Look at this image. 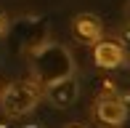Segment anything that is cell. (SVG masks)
Here are the masks:
<instances>
[{
  "instance_id": "2",
  "label": "cell",
  "mask_w": 130,
  "mask_h": 128,
  "mask_svg": "<svg viewBox=\"0 0 130 128\" xmlns=\"http://www.w3.org/2000/svg\"><path fill=\"white\" fill-rule=\"evenodd\" d=\"M32 67H35L32 78L43 85V91H45V85L56 83L67 75H74V61L61 45H43L40 51H35Z\"/></svg>"
},
{
  "instance_id": "9",
  "label": "cell",
  "mask_w": 130,
  "mask_h": 128,
  "mask_svg": "<svg viewBox=\"0 0 130 128\" xmlns=\"http://www.w3.org/2000/svg\"><path fill=\"white\" fill-rule=\"evenodd\" d=\"M127 19H130V5H127Z\"/></svg>"
},
{
  "instance_id": "1",
  "label": "cell",
  "mask_w": 130,
  "mask_h": 128,
  "mask_svg": "<svg viewBox=\"0 0 130 128\" xmlns=\"http://www.w3.org/2000/svg\"><path fill=\"white\" fill-rule=\"evenodd\" d=\"M40 101H43V85L35 78L13 80L0 88V112L5 118H24L37 109Z\"/></svg>"
},
{
  "instance_id": "6",
  "label": "cell",
  "mask_w": 130,
  "mask_h": 128,
  "mask_svg": "<svg viewBox=\"0 0 130 128\" xmlns=\"http://www.w3.org/2000/svg\"><path fill=\"white\" fill-rule=\"evenodd\" d=\"M43 96H48V101L56 104V107H69V104H74V101H77V96H80L77 78H74V75H67V78L56 80V83L45 85Z\"/></svg>"
},
{
  "instance_id": "5",
  "label": "cell",
  "mask_w": 130,
  "mask_h": 128,
  "mask_svg": "<svg viewBox=\"0 0 130 128\" xmlns=\"http://www.w3.org/2000/svg\"><path fill=\"white\" fill-rule=\"evenodd\" d=\"M69 27H72V37L77 43H82V45H93L96 40L104 37V24L93 14H77Z\"/></svg>"
},
{
  "instance_id": "3",
  "label": "cell",
  "mask_w": 130,
  "mask_h": 128,
  "mask_svg": "<svg viewBox=\"0 0 130 128\" xmlns=\"http://www.w3.org/2000/svg\"><path fill=\"white\" fill-rule=\"evenodd\" d=\"M93 118L104 128H122L127 120V104L114 91H106L93 101Z\"/></svg>"
},
{
  "instance_id": "7",
  "label": "cell",
  "mask_w": 130,
  "mask_h": 128,
  "mask_svg": "<svg viewBox=\"0 0 130 128\" xmlns=\"http://www.w3.org/2000/svg\"><path fill=\"white\" fill-rule=\"evenodd\" d=\"M5 30H8V16H5V14H0V35H3Z\"/></svg>"
},
{
  "instance_id": "8",
  "label": "cell",
  "mask_w": 130,
  "mask_h": 128,
  "mask_svg": "<svg viewBox=\"0 0 130 128\" xmlns=\"http://www.w3.org/2000/svg\"><path fill=\"white\" fill-rule=\"evenodd\" d=\"M64 128H85L82 123H69V125H64Z\"/></svg>"
},
{
  "instance_id": "4",
  "label": "cell",
  "mask_w": 130,
  "mask_h": 128,
  "mask_svg": "<svg viewBox=\"0 0 130 128\" xmlns=\"http://www.w3.org/2000/svg\"><path fill=\"white\" fill-rule=\"evenodd\" d=\"M127 51H125V43L122 40H114V37H101L93 43V64L101 69H117L122 64H127Z\"/></svg>"
}]
</instances>
